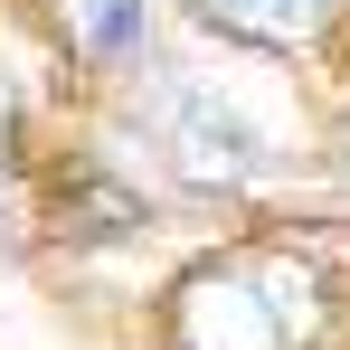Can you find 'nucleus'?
<instances>
[{
    "instance_id": "2",
    "label": "nucleus",
    "mask_w": 350,
    "mask_h": 350,
    "mask_svg": "<svg viewBox=\"0 0 350 350\" xmlns=\"http://www.w3.org/2000/svg\"><path fill=\"white\" fill-rule=\"evenodd\" d=\"M142 123H152V142L171 152V171L199 180V189H246V180L275 161L265 133L246 123V105L218 95L208 76H161V85L142 95Z\"/></svg>"
},
{
    "instance_id": "5",
    "label": "nucleus",
    "mask_w": 350,
    "mask_h": 350,
    "mask_svg": "<svg viewBox=\"0 0 350 350\" xmlns=\"http://www.w3.org/2000/svg\"><path fill=\"white\" fill-rule=\"evenodd\" d=\"M0 133H10V76H0Z\"/></svg>"
},
{
    "instance_id": "1",
    "label": "nucleus",
    "mask_w": 350,
    "mask_h": 350,
    "mask_svg": "<svg viewBox=\"0 0 350 350\" xmlns=\"http://www.w3.org/2000/svg\"><path fill=\"white\" fill-rule=\"evenodd\" d=\"M322 322V284L284 256H246L180 293V350H293Z\"/></svg>"
},
{
    "instance_id": "3",
    "label": "nucleus",
    "mask_w": 350,
    "mask_h": 350,
    "mask_svg": "<svg viewBox=\"0 0 350 350\" xmlns=\"http://www.w3.org/2000/svg\"><path fill=\"white\" fill-rule=\"evenodd\" d=\"M189 10L228 38H256V48H303L332 19V0H189Z\"/></svg>"
},
{
    "instance_id": "4",
    "label": "nucleus",
    "mask_w": 350,
    "mask_h": 350,
    "mask_svg": "<svg viewBox=\"0 0 350 350\" xmlns=\"http://www.w3.org/2000/svg\"><path fill=\"white\" fill-rule=\"evenodd\" d=\"M57 10H66V38L95 66L142 57V38H152V0H57Z\"/></svg>"
}]
</instances>
